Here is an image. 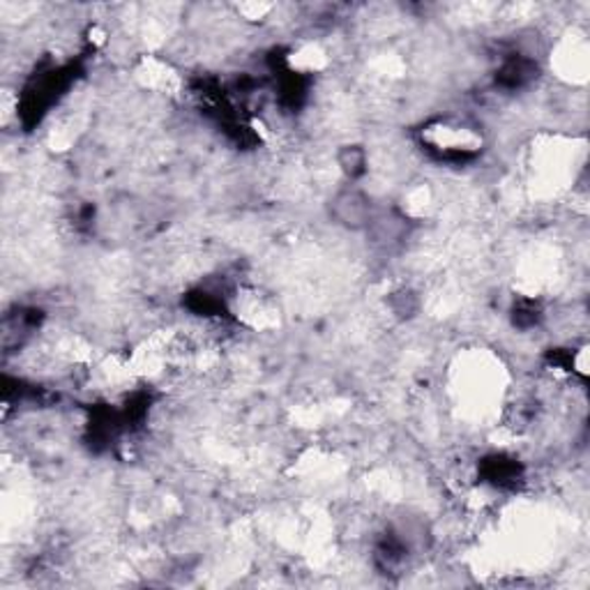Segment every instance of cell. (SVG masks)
Instances as JSON below:
<instances>
[{"instance_id": "obj_1", "label": "cell", "mask_w": 590, "mask_h": 590, "mask_svg": "<svg viewBox=\"0 0 590 590\" xmlns=\"http://www.w3.org/2000/svg\"><path fill=\"white\" fill-rule=\"evenodd\" d=\"M330 213L337 220V224H342L349 231L369 228L376 217L371 199L357 187L340 189L330 201Z\"/></svg>"}]
</instances>
